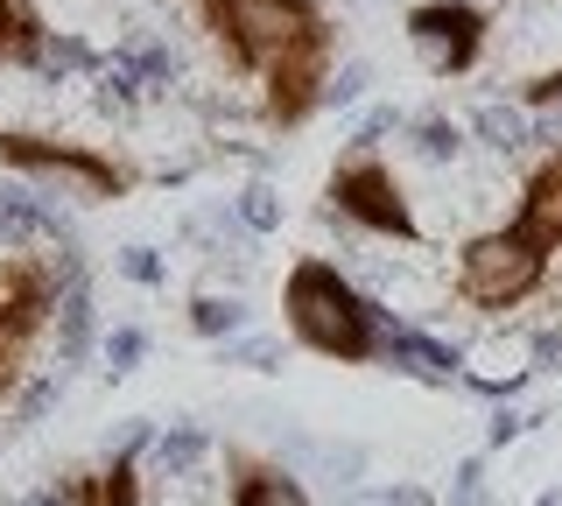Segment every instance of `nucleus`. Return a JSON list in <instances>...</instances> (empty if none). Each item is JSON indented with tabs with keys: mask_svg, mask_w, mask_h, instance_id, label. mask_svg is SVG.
Segmentation results:
<instances>
[{
	"mask_svg": "<svg viewBox=\"0 0 562 506\" xmlns=\"http://www.w3.org/2000/svg\"><path fill=\"white\" fill-rule=\"evenodd\" d=\"M281 324H289V338L303 345V352L338 359V366H373L401 345L394 324H386V310L324 254H303L281 274Z\"/></svg>",
	"mask_w": 562,
	"mask_h": 506,
	"instance_id": "2",
	"label": "nucleus"
},
{
	"mask_svg": "<svg viewBox=\"0 0 562 506\" xmlns=\"http://www.w3.org/2000/svg\"><path fill=\"white\" fill-rule=\"evenodd\" d=\"M64 268L43 247H0V401L22 394L43 330L57 324Z\"/></svg>",
	"mask_w": 562,
	"mask_h": 506,
	"instance_id": "3",
	"label": "nucleus"
},
{
	"mask_svg": "<svg viewBox=\"0 0 562 506\" xmlns=\"http://www.w3.org/2000/svg\"><path fill=\"white\" fill-rule=\"evenodd\" d=\"M57 506H140V464L134 450H120V458H105L92 471H70L57 485Z\"/></svg>",
	"mask_w": 562,
	"mask_h": 506,
	"instance_id": "10",
	"label": "nucleus"
},
{
	"mask_svg": "<svg viewBox=\"0 0 562 506\" xmlns=\"http://www.w3.org/2000/svg\"><path fill=\"white\" fill-rule=\"evenodd\" d=\"M408 43L436 78H471L492 43V8H479V0H415Z\"/></svg>",
	"mask_w": 562,
	"mask_h": 506,
	"instance_id": "7",
	"label": "nucleus"
},
{
	"mask_svg": "<svg viewBox=\"0 0 562 506\" xmlns=\"http://www.w3.org/2000/svg\"><path fill=\"white\" fill-rule=\"evenodd\" d=\"M0 64H8V71L49 64V22H43L35 0H0Z\"/></svg>",
	"mask_w": 562,
	"mask_h": 506,
	"instance_id": "11",
	"label": "nucleus"
},
{
	"mask_svg": "<svg viewBox=\"0 0 562 506\" xmlns=\"http://www.w3.org/2000/svg\"><path fill=\"white\" fill-rule=\"evenodd\" d=\"M555 260L541 247H527V239L514 233V225H485V233H471L464 247H457V303L479 310V317H506V310L535 303L541 289H549Z\"/></svg>",
	"mask_w": 562,
	"mask_h": 506,
	"instance_id": "5",
	"label": "nucleus"
},
{
	"mask_svg": "<svg viewBox=\"0 0 562 506\" xmlns=\"http://www.w3.org/2000/svg\"><path fill=\"white\" fill-rule=\"evenodd\" d=\"M0 169L64 183L78 204H120L140 183V169L127 155H113L99 142H70V134H35V127H0Z\"/></svg>",
	"mask_w": 562,
	"mask_h": 506,
	"instance_id": "4",
	"label": "nucleus"
},
{
	"mask_svg": "<svg viewBox=\"0 0 562 506\" xmlns=\"http://www.w3.org/2000/svg\"><path fill=\"white\" fill-rule=\"evenodd\" d=\"M324 204L338 212L345 225H359L366 239H394V247H422V218L408 204V190H401L394 162L380 155V142L366 134V142H351L338 162H330L324 177Z\"/></svg>",
	"mask_w": 562,
	"mask_h": 506,
	"instance_id": "6",
	"label": "nucleus"
},
{
	"mask_svg": "<svg viewBox=\"0 0 562 506\" xmlns=\"http://www.w3.org/2000/svg\"><path fill=\"white\" fill-rule=\"evenodd\" d=\"M225 71L260 85V120L274 134L310 127L338 71V22L324 0H190Z\"/></svg>",
	"mask_w": 562,
	"mask_h": 506,
	"instance_id": "1",
	"label": "nucleus"
},
{
	"mask_svg": "<svg viewBox=\"0 0 562 506\" xmlns=\"http://www.w3.org/2000/svg\"><path fill=\"white\" fill-rule=\"evenodd\" d=\"M520 106H527V113L562 106V64H549V71H535V78H520Z\"/></svg>",
	"mask_w": 562,
	"mask_h": 506,
	"instance_id": "12",
	"label": "nucleus"
},
{
	"mask_svg": "<svg viewBox=\"0 0 562 506\" xmlns=\"http://www.w3.org/2000/svg\"><path fill=\"white\" fill-rule=\"evenodd\" d=\"M514 233L527 239V247H541L549 260H562V148H549L535 169H527L520 183V204H514Z\"/></svg>",
	"mask_w": 562,
	"mask_h": 506,
	"instance_id": "8",
	"label": "nucleus"
},
{
	"mask_svg": "<svg viewBox=\"0 0 562 506\" xmlns=\"http://www.w3.org/2000/svg\"><path fill=\"white\" fill-rule=\"evenodd\" d=\"M225 506H310L303 479L260 450H225Z\"/></svg>",
	"mask_w": 562,
	"mask_h": 506,
	"instance_id": "9",
	"label": "nucleus"
}]
</instances>
